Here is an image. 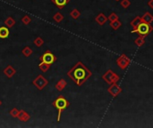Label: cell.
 I'll return each mask as SVG.
<instances>
[{"instance_id": "1", "label": "cell", "mask_w": 153, "mask_h": 128, "mask_svg": "<svg viewBox=\"0 0 153 128\" xmlns=\"http://www.w3.org/2000/svg\"><path fill=\"white\" fill-rule=\"evenodd\" d=\"M67 76L78 85L82 86L89 78L92 77V72L82 61H78L68 71Z\"/></svg>"}, {"instance_id": "2", "label": "cell", "mask_w": 153, "mask_h": 128, "mask_svg": "<svg viewBox=\"0 0 153 128\" xmlns=\"http://www.w3.org/2000/svg\"><path fill=\"white\" fill-rule=\"evenodd\" d=\"M52 105L57 110V122H60L62 112H63L64 110H65L68 107L70 106V102H69L64 96L60 95L53 102Z\"/></svg>"}, {"instance_id": "3", "label": "cell", "mask_w": 153, "mask_h": 128, "mask_svg": "<svg viewBox=\"0 0 153 128\" xmlns=\"http://www.w3.org/2000/svg\"><path fill=\"white\" fill-rule=\"evenodd\" d=\"M153 31V27L146 22H142L136 28H134L133 30H131V33H136L138 36H143V37H147Z\"/></svg>"}, {"instance_id": "4", "label": "cell", "mask_w": 153, "mask_h": 128, "mask_svg": "<svg viewBox=\"0 0 153 128\" xmlns=\"http://www.w3.org/2000/svg\"><path fill=\"white\" fill-rule=\"evenodd\" d=\"M102 79L108 84H111L114 83H117L118 80L120 79V77L117 74H116L113 70L108 69L105 74L102 75Z\"/></svg>"}, {"instance_id": "5", "label": "cell", "mask_w": 153, "mask_h": 128, "mask_svg": "<svg viewBox=\"0 0 153 128\" xmlns=\"http://www.w3.org/2000/svg\"><path fill=\"white\" fill-rule=\"evenodd\" d=\"M32 84L38 90L41 91V90H43L48 84V81H47V78L45 77H43L42 75H38L35 79L32 81Z\"/></svg>"}, {"instance_id": "6", "label": "cell", "mask_w": 153, "mask_h": 128, "mask_svg": "<svg viewBox=\"0 0 153 128\" xmlns=\"http://www.w3.org/2000/svg\"><path fill=\"white\" fill-rule=\"evenodd\" d=\"M131 63V60L130 58L126 55L124 53L121 54L118 58L116 59V64L118 65V67H119L121 69H126Z\"/></svg>"}, {"instance_id": "7", "label": "cell", "mask_w": 153, "mask_h": 128, "mask_svg": "<svg viewBox=\"0 0 153 128\" xmlns=\"http://www.w3.org/2000/svg\"><path fill=\"white\" fill-rule=\"evenodd\" d=\"M39 60L40 61L46 62L47 64H49V65H51V64H53L57 61V57H55L50 51H47L39 57Z\"/></svg>"}, {"instance_id": "8", "label": "cell", "mask_w": 153, "mask_h": 128, "mask_svg": "<svg viewBox=\"0 0 153 128\" xmlns=\"http://www.w3.org/2000/svg\"><path fill=\"white\" fill-rule=\"evenodd\" d=\"M108 92L113 98H116L122 92V88L117 84V83H114L110 84V86L108 88Z\"/></svg>"}, {"instance_id": "9", "label": "cell", "mask_w": 153, "mask_h": 128, "mask_svg": "<svg viewBox=\"0 0 153 128\" xmlns=\"http://www.w3.org/2000/svg\"><path fill=\"white\" fill-rule=\"evenodd\" d=\"M95 20H96V22L98 23L99 25L103 26L108 21V17L103 13H100L98 15L96 16Z\"/></svg>"}, {"instance_id": "10", "label": "cell", "mask_w": 153, "mask_h": 128, "mask_svg": "<svg viewBox=\"0 0 153 128\" xmlns=\"http://www.w3.org/2000/svg\"><path fill=\"white\" fill-rule=\"evenodd\" d=\"M4 74L8 78H12L13 76L15 75V73H16V69H15V68H13L11 65H8L7 67H6L5 69H4Z\"/></svg>"}, {"instance_id": "11", "label": "cell", "mask_w": 153, "mask_h": 128, "mask_svg": "<svg viewBox=\"0 0 153 128\" xmlns=\"http://www.w3.org/2000/svg\"><path fill=\"white\" fill-rule=\"evenodd\" d=\"M51 1L58 9H63L66 5L69 4L70 0H51Z\"/></svg>"}, {"instance_id": "12", "label": "cell", "mask_w": 153, "mask_h": 128, "mask_svg": "<svg viewBox=\"0 0 153 128\" xmlns=\"http://www.w3.org/2000/svg\"><path fill=\"white\" fill-rule=\"evenodd\" d=\"M20 121H22V122H27V121H29L30 118H31V115L29 113H27L26 111L24 110H20V113H19V116L17 117Z\"/></svg>"}, {"instance_id": "13", "label": "cell", "mask_w": 153, "mask_h": 128, "mask_svg": "<svg viewBox=\"0 0 153 128\" xmlns=\"http://www.w3.org/2000/svg\"><path fill=\"white\" fill-rule=\"evenodd\" d=\"M66 85H67V82L62 78V79H60L57 84H55V88L57 89L58 92H61V91H63L65 88Z\"/></svg>"}, {"instance_id": "14", "label": "cell", "mask_w": 153, "mask_h": 128, "mask_svg": "<svg viewBox=\"0 0 153 128\" xmlns=\"http://www.w3.org/2000/svg\"><path fill=\"white\" fill-rule=\"evenodd\" d=\"M142 19L143 22H146V23L151 24L153 22V15L149 12H146L142 16Z\"/></svg>"}, {"instance_id": "15", "label": "cell", "mask_w": 153, "mask_h": 128, "mask_svg": "<svg viewBox=\"0 0 153 128\" xmlns=\"http://www.w3.org/2000/svg\"><path fill=\"white\" fill-rule=\"evenodd\" d=\"M10 31L7 27H0V38L5 39L9 37Z\"/></svg>"}, {"instance_id": "16", "label": "cell", "mask_w": 153, "mask_h": 128, "mask_svg": "<svg viewBox=\"0 0 153 128\" xmlns=\"http://www.w3.org/2000/svg\"><path fill=\"white\" fill-rule=\"evenodd\" d=\"M142 22V17H140V16H136L133 20L131 21L130 24H131V26L133 27L134 28H137L139 25H140Z\"/></svg>"}, {"instance_id": "17", "label": "cell", "mask_w": 153, "mask_h": 128, "mask_svg": "<svg viewBox=\"0 0 153 128\" xmlns=\"http://www.w3.org/2000/svg\"><path fill=\"white\" fill-rule=\"evenodd\" d=\"M134 44L138 47L143 46L145 44V37H143V36H139V37L134 40Z\"/></svg>"}, {"instance_id": "18", "label": "cell", "mask_w": 153, "mask_h": 128, "mask_svg": "<svg viewBox=\"0 0 153 128\" xmlns=\"http://www.w3.org/2000/svg\"><path fill=\"white\" fill-rule=\"evenodd\" d=\"M5 24L6 25L7 28H13V26L15 25V20L12 16H9L6 18V20H5Z\"/></svg>"}, {"instance_id": "19", "label": "cell", "mask_w": 153, "mask_h": 128, "mask_svg": "<svg viewBox=\"0 0 153 128\" xmlns=\"http://www.w3.org/2000/svg\"><path fill=\"white\" fill-rule=\"evenodd\" d=\"M64 15L62 14L60 12H57V13H55V14H54V16H53V20L55 21L57 23H60L62 20H64Z\"/></svg>"}, {"instance_id": "20", "label": "cell", "mask_w": 153, "mask_h": 128, "mask_svg": "<svg viewBox=\"0 0 153 128\" xmlns=\"http://www.w3.org/2000/svg\"><path fill=\"white\" fill-rule=\"evenodd\" d=\"M50 66L49 64H47L46 62H43V61H40V63L39 64V69L42 71V72H47V71L50 69Z\"/></svg>"}, {"instance_id": "21", "label": "cell", "mask_w": 153, "mask_h": 128, "mask_svg": "<svg viewBox=\"0 0 153 128\" xmlns=\"http://www.w3.org/2000/svg\"><path fill=\"white\" fill-rule=\"evenodd\" d=\"M109 26L112 28L114 30H117L118 28H119L122 26V22H121L119 20H117L112 21V22H109Z\"/></svg>"}, {"instance_id": "22", "label": "cell", "mask_w": 153, "mask_h": 128, "mask_svg": "<svg viewBox=\"0 0 153 128\" xmlns=\"http://www.w3.org/2000/svg\"><path fill=\"white\" fill-rule=\"evenodd\" d=\"M22 53H23V54L25 57H27V58H29L30 56H31L33 51H32V49H31L30 46H25V47L23 49Z\"/></svg>"}, {"instance_id": "23", "label": "cell", "mask_w": 153, "mask_h": 128, "mask_svg": "<svg viewBox=\"0 0 153 128\" xmlns=\"http://www.w3.org/2000/svg\"><path fill=\"white\" fill-rule=\"evenodd\" d=\"M70 16L73 19V20H77L80 16H81V13L78 9H73L71 12H70Z\"/></svg>"}, {"instance_id": "24", "label": "cell", "mask_w": 153, "mask_h": 128, "mask_svg": "<svg viewBox=\"0 0 153 128\" xmlns=\"http://www.w3.org/2000/svg\"><path fill=\"white\" fill-rule=\"evenodd\" d=\"M33 43H34V45H35L37 47H41V46L44 45V40L42 39V38L37 37L35 39H34Z\"/></svg>"}, {"instance_id": "25", "label": "cell", "mask_w": 153, "mask_h": 128, "mask_svg": "<svg viewBox=\"0 0 153 128\" xmlns=\"http://www.w3.org/2000/svg\"><path fill=\"white\" fill-rule=\"evenodd\" d=\"M119 20V17H118V15L116 13H111L108 17V20L109 21V22H112V21H115V20Z\"/></svg>"}, {"instance_id": "26", "label": "cell", "mask_w": 153, "mask_h": 128, "mask_svg": "<svg viewBox=\"0 0 153 128\" xmlns=\"http://www.w3.org/2000/svg\"><path fill=\"white\" fill-rule=\"evenodd\" d=\"M10 115L13 117V118H17L18 116H19V113H20V110L17 109V108H13V110H10Z\"/></svg>"}, {"instance_id": "27", "label": "cell", "mask_w": 153, "mask_h": 128, "mask_svg": "<svg viewBox=\"0 0 153 128\" xmlns=\"http://www.w3.org/2000/svg\"><path fill=\"white\" fill-rule=\"evenodd\" d=\"M21 20H22V22H23L24 25H29V24L31 22V17H29L28 15H24L22 19H21Z\"/></svg>"}, {"instance_id": "28", "label": "cell", "mask_w": 153, "mask_h": 128, "mask_svg": "<svg viewBox=\"0 0 153 128\" xmlns=\"http://www.w3.org/2000/svg\"><path fill=\"white\" fill-rule=\"evenodd\" d=\"M131 5L130 0H120V5L123 8H128Z\"/></svg>"}, {"instance_id": "29", "label": "cell", "mask_w": 153, "mask_h": 128, "mask_svg": "<svg viewBox=\"0 0 153 128\" xmlns=\"http://www.w3.org/2000/svg\"><path fill=\"white\" fill-rule=\"evenodd\" d=\"M148 5L150 7V8L153 9V0H149V1H148Z\"/></svg>"}, {"instance_id": "30", "label": "cell", "mask_w": 153, "mask_h": 128, "mask_svg": "<svg viewBox=\"0 0 153 128\" xmlns=\"http://www.w3.org/2000/svg\"><path fill=\"white\" fill-rule=\"evenodd\" d=\"M1 105H2V101L0 100V106H1Z\"/></svg>"}, {"instance_id": "31", "label": "cell", "mask_w": 153, "mask_h": 128, "mask_svg": "<svg viewBox=\"0 0 153 128\" xmlns=\"http://www.w3.org/2000/svg\"><path fill=\"white\" fill-rule=\"evenodd\" d=\"M116 1H120V0H116Z\"/></svg>"}]
</instances>
